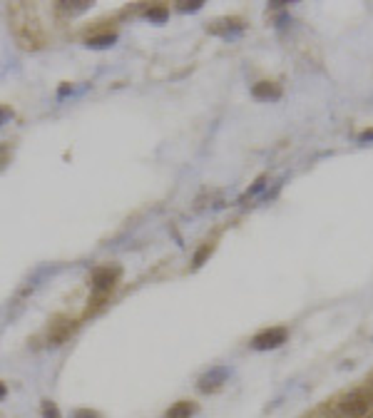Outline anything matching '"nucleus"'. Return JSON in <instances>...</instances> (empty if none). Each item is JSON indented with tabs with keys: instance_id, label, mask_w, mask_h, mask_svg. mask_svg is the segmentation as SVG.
I'll list each match as a JSON object with an SVG mask.
<instances>
[{
	"instance_id": "1",
	"label": "nucleus",
	"mask_w": 373,
	"mask_h": 418,
	"mask_svg": "<svg viewBox=\"0 0 373 418\" xmlns=\"http://www.w3.org/2000/svg\"><path fill=\"white\" fill-rule=\"evenodd\" d=\"M336 408H338V413L346 418H366L373 408V401L368 399L366 393L354 391V393H348V396H343Z\"/></svg>"
},
{
	"instance_id": "2",
	"label": "nucleus",
	"mask_w": 373,
	"mask_h": 418,
	"mask_svg": "<svg viewBox=\"0 0 373 418\" xmlns=\"http://www.w3.org/2000/svg\"><path fill=\"white\" fill-rule=\"evenodd\" d=\"M289 331L284 326H271V329H264L259 331L254 339H251V349L254 351H271V349H279L281 343L286 341Z\"/></svg>"
},
{
	"instance_id": "3",
	"label": "nucleus",
	"mask_w": 373,
	"mask_h": 418,
	"mask_svg": "<svg viewBox=\"0 0 373 418\" xmlns=\"http://www.w3.org/2000/svg\"><path fill=\"white\" fill-rule=\"evenodd\" d=\"M224 381H227V371H224V368H211L209 374H204L199 379L197 386L202 393H214L217 388L224 386Z\"/></svg>"
},
{
	"instance_id": "4",
	"label": "nucleus",
	"mask_w": 373,
	"mask_h": 418,
	"mask_svg": "<svg viewBox=\"0 0 373 418\" xmlns=\"http://www.w3.org/2000/svg\"><path fill=\"white\" fill-rule=\"evenodd\" d=\"M199 406L194 401H177L174 406H169L164 418H192L197 413Z\"/></svg>"
},
{
	"instance_id": "5",
	"label": "nucleus",
	"mask_w": 373,
	"mask_h": 418,
	"mask_svg": "<svg viewBox=\"0 0 373 418\" xmlns=\"http://www.w3.org/2000/svg\"><path fill=\"white\" fill-rule=\"evenodd\" d=\"M119 272L117 269H99V272H95L93 276V287L95 289H110L115 281H117Z\"/></svg>"
},
{
	"instance_id": "6",
	"label": "nucleus",
	"mask_w": 373,
	"mask_h": 418,
	"mask_svg": "<svg viewBox=\"0 0 373 418\" xmlns=\"http://www.w3.org/2000/svg\"><path fill=\"white\" fill-rule=\"evenodd\" d=\"M254 97H261V100H274V97H279L281 90L276 88V85H271V82H259V85H254Z\"/></svg>"
},
{
	"instance_id": "7",
	"label": "nucleus",
	"mask_w": 373,
	"mask_h": 418,
	"mask_svg": "<svg viewBox=\"0 0 373 418\" xmlns=\"http://www.w3.org/2000/svg\"><path fill=\"white\" fill-rule=\"evenodd\" d=\"M40 411H43V418H60V411H57V406L52 401H43Z\"/></svg>"
},
{
	"instance_id": "8",
	"label": "nucleus",
	"mask_w": 373,
	"mask_h": 418,
	"mask_svg": "<svg viewBox=\"0 0 373 418\" xmlns=\"http://www.w3.org/2000/svg\"><path fill=\"white\" fill-rule=\"evenodd\" d=\"M75 418H99V413H95V411H75Z\"/></svg>"
},
{
	"instance_id": "9",
	"label": "nucleus",
	"mask_w": 373,
	"mask_h": 418,
	"mask_svg": "<svg viewBox=\"0 0 373 418\" xmlns=\"http://www.w3.org/2000/svg\"><path fill=\"white\" fill-rule=\"evenodd\" d=\"M6 396H8V388H6V383L0 381V399H6Z\"/></svg>"
},
{
	"instance_id": "10",
	"label": "nucleus",
	"mask_w": 373,
	"mask_h": 418,
	"mask_svg": "<svg viewBox=\"0 0 373 418\" xmlns=\"http://www.w3.org/2000/svg\"><path fill=\"white\" fill-rule=\"evenodd\" d=\"M371 386H373V374H371Z\"/></svg>"
}]
</instances>
